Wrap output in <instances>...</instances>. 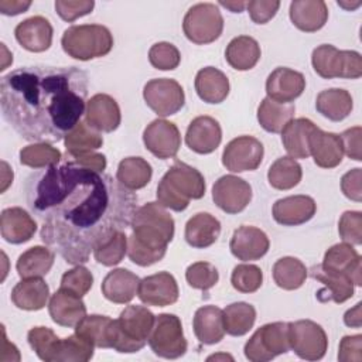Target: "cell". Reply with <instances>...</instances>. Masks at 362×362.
Wrapping results in <instances>:
<instances>
[{
	"mask_svg": "<svg viewBox=\"0 0 362 362\" xmlns=\"http://www.w3.org/2000/svg\"><path fill=\"white\" fill-rule=\"evenodd\" d=\"M25 198L41 221V240L74 266L86 263L112 233L129 228L137 209L133 191L74 160L31 174Z\"/></svg>",
	"mask_w": 362,
	"mask_h": 362,
	"instance_id": "6da1fadb",
	"label": "cell"
},
{
	"mask_svg": "<svg viewBox=\"0 0 362 362\" xmlns=\"http://www.w3.org/2000/svg\"><path fill=\"white\" fill-rule=\"evenodd\" d=\"M89 78L76 66L28 65L0 81L3 119L24 140L57 143L81 122Z\"/></svg>",
	"mask_w": 362,
	"mask_h": 362,
	"instance_id": "7a4b0ae2",
	"label": "cell"
},
{
	"mask_svg": "<svg viewBox=\"0 0 362 362\" xmlns=\"http://www.w3.org/2000/svg\"><path fill=\"white\" fill-rule=\"evenodd\" d=\"M132 235L127 236V256L141 267L160 262L174 238V219L158 202L137 208L132 218Z\"/></svg>",
	"mask_w": 362,
	"mask_h": 362,
	"instance_id": "3957f363",
	"label": "cell"
},
{
	"mask_svg": "<svg viewBox=\"0 0 362 362\" xmlns=\"http://www.w3.org/2000/svg\"><path fill=\"white\" fill-rule=\"evenodd\" d=\"M204 195V175L182 161H175L157 185V202L175 212L187 209L191 199H201Z\"/></svg>",
	"mask_w": 362,
	"mask_h": 362,
	"instance_id": "277c9868",
	"label": "cell"
},
{
	"mask_svg": "<svg viewBox=\"0 0 362 362\" xmlns=\"http://www.w3.org/2000/svg\"><path fill=\"white\" fill-rule=\"evenodd\" d=\"M156 315L144 305H127L112 321L109 344L120 354L139 352L147 344Z\"/></svg>",
	"mask_w": 362,
	"mask_h": 362,
	"instance_id": "5b68a950",
	"label": "cell"
},
{
	"mask_svg": "<svg viewBox=\"0 0 362 362\" xmlns=\"http://www.w3.org/2000/svg\"><path fill=\"white\" fill-rule=\"evenodd\" d=\"M113 35L102 24H79L68 27L61 38L65 54L74 59L89 61L107 55L113 48Z\"/></svg>",
	"mask_w": 362,
	"mask_h": 362,
	"instance_id": "8992f818",
	"label": "cell"
},
{
	"mask_svg": "<svg viewBox=\"0 0 362 362\" xmlns=\"http://www.w3.org/2000/svg\"><path fill=\"white\" fill-rule=\"evenodd\" d=\"M311 64L314 71L324 79H358L362 76L361 54L349 49H338L332 44H321L314 48Z\"/></svg>",
	"mask_w": 362,
	"mask_h": 362,
	"instance_id": "52a82bcc",
	"label": "cell"
},
{
	"mask_svg": "<svg viewBox=\"0 0 362 362\" xmlns=\"http://www.w3.org/2000/svg\"><path fill=\"white\" fill-rule=\"evenodd\" d=\"M288 351V324L281 321L257 328L243 348L245 356L250 362H267Z\"/></svg>",
	"mask_w": 362,
	"mask_h": 362,
	"instance_id": "ba28073f",
	"label": "cell"
},
{
	"mask_svg": "<svg viewBox=\"0 0 362 362\" xmlns=\"http://www.w3.org/2000/svg\"><path fill=\"white\" fill-rule=\"evenodd\" d=\"M182 31L197 45L216 41L223 31V17L218 6L214 3H197L191 6L184 16Z\"/></svg>",
	"mask_w": 362,
	"mask_h": 362,
	"instance_id": "9c48e42d",
	"label": "cell"
},
{
	"mask_svg": "<svg viewBox=\"0 0 362 362\" xmlns=\"http://www.w3.org/2000/svg\"><path fill=\"white\" fill-rule=\"evenodd\" d=\"M147 342L157 356L165 359L181 358L188 348L180 317L170 313L156 315Z\"/></svg>",
	"mask_w": 362,
	"mask_h": 362,
	"instance_id": "30bf717a",
	"label": "cell"
},
{
	"mask_svg": "<svg viewBox=\"0 0 362 362\" xmlns=\"http://www.w3.org/2000/svg\"><path fill=\"white\" fill-rule=\"evenodd\" d=\"M288 324V344L294 354L305 361H320L328 349V337L324 328L311 320H298Z\"/></svg>",
	"mask_w": 362,
	"mask_h": 362,
	"instance_id": "8fae6325",
	"label": "cell"
},
{
	"mask_svg": "<svg viewBox=\"0 0 362 362\" xmlns=\"http://www.w3.org/2000/svg\"><path fill=\"white\" fill-rule=\"evenodd\" d=\"M146 105L158 116L165 117L180 112L185 103L182 86L170 78H156L143 88Z\"/></svg>",
	"mask_w": 362,
	"mask_h": 362,
	"instance_id": "7c38bea8",
	"label": "cell"
},
{
	"mask_svg": "<svg viewBox=\"0 0 362 362\" xmlns=\"http://www.w3.org/2000/svg\"><path fill=\"white\" fill-rule=\"evenodd\" d=\"M263 154L264 148L260 140L253 136H239L225 146L222 164L232 173L253 171L262 164Z\"/></svg>",
	"mask_w": 362,
	"mask_h": 362,
	"instance_id": "4fadbf2b",
	"label": "cell"
},
{
	"mask_svg": "<svg viewBox=\"0 0 362 362\" xmlns=\"http://www.w3.org/2000/svg\"><path fill=\"white\" fill-rule=\"evenodd\" d=\"M212 199L223 212L239 214L252 201V187L240 177L222 175L212 187Z\"/></svg>",
	"mask_w": 362,
	"mask_h": 362,
	"instance_id": "5bb4252c",
	"label": "cell"
},
{
	"mask_svg": "<svg viewBox=\"0 0 362 362\" xmlns=\"http://www.w3.org/2000/svg\"><path fill=\"white\" fill-rule=\"evenodd\" d=\"M143 143L157 158H174L181 147V134L173 122L156 119L144 129Z\"/></svg>",
	"mask_w": 362,
	"mask_h": 362,
	"instance_id": "9a60e30c",
	"label": "cell"
},
{
	"mask_svg": "<svg viewBox=\"0 0 362 362\" xmlns=\"http://www.w3.org/2000/svg\"><path fill=\"white\" fill-rule=\"evenodd\" d=\"M137 296L146 305L165 307L178 300L180 291L174 276L168 272H158L140 280Z\"/></svg>",
	"mask_w": 362,
	"mask_h": 362,
	"instance_id": "2e32d148",
	"label": "cell"
},
{
	"mask_svg": "<svg viewBox=\"0 0 362 362\" xmlns=\"http://www.w3.org/2000/svg\"><path fill=\"white\" fill-rule=\"evenodd\" d=\"M305 89V78L301 72L287 66H277L266 79L267 98L279 103H291Z\"/></svg>",
	"mask_w": 362,
	"mask_h": 362,
	"instance_id": "e0dca14e",
	"label": "cell"
},
{
	"mask_svg": "<svg viewBox=\"0 0 362 362\" xmlns=\"http://www.w3.org/2000/svg\"><path fill=\"white\" fill-rule=\"evenodd\" d=\"M85 122L98 132L112 133L122 122L120 107L110 95L96 93L86 102Z\"/></svg>",
	"mask_w": 362,
	"mask_h": 362,
	"instance_id": "ac0fdd59",
	"label": "cell"
},
{
	"mask_svg": "<svg viewBox=\"0 0 362 362\" xmlns=\"http://www.w3.org/2000/svg\"><path fill=\"white\" fill-rule=\"evenodd\" d=\"M269 247L270 240L267 235L262 229L249 225H242L235 229L229 242L232 255L243 262L259 260L267 253Z\"/></svg>",
	"mask_w": 362,
	"mask_h": 362,
	"instance_id": "d6986e66",
	"label": "cell"
},
{
	"mask_svg": "<svg viewBox=\"0 0 362 362\" xmlns=\"http://www.w3.org/2000/svg\"><path fill=\"white\" fill-rule=\"evenodd\" d=\"M48 313L55 324L66 328H75L86 315V305L81 296L59 287L49 297Z\"/></svg>",
	"mask_w": 362,
	"mask_h": 362,
	"instance_id": "ffe728a7",
	"label": "cell"
},
{
	"mask_svg": "<svg viewBox=\"0 0 362 362\" xmlns=\"http://www.w3.org/2000/svg\"><path fill=\"white\" fill-rule=\"evenodd\" d=\"M52 25L42 16H33L20 21L14 28L17 42L30 52H44L52 44Z\"/></svg>",
	"mask_w": 362,
	"mask_h": 362,
	"instance_id": "44dd1931",
	"label": "cell"
},
{
	"mask_svg": "<svg viewBox=\"0 0 362 362\" xmlns=\"http://www.w3.org/2000/svg\"><path fill=\"white\" fill-rule=\"evenodd\" d=\"M222 141V129L218 120L211 116H198L187 127L185 143L198 154L215 151Z\"/></svg>",
	"mask_w": 362,
	"mask_h": 362,
	"instance_id": "7402d4cb",
	"label": "cell"
},
{
	"mask_svg": "<svg viewBox=\"0 0 362 362\" xmlns=\"http://www.w3.org/2000/svg\"><path fill=\"white\" fill-rule=\"evenodd\" d=\"M317 211L315 201L308 195H290L273 204L272 215L283 226H297L308 222Z\"/></svg>",
	"mask_w": 362,
	"mask_h": 362,
	"instance_id": "603a6c76",
	"label": "cell"
},
{
	"mask_svg": "<svg viewBox=\"0 0 362 362\" xmlns=\"http://www.w3.org/2000/svg\"><path fill=\"white\" fill-rule=\"evenodd\" d=\"M321 266L325 270L348 276L354 286L362 284L361 256L349 243H337L327 249Z\"/></svg>",
	"mask_w": 362,
	"mask_h": 362,
	"instance_id": "cb8c5ba5",
	"label": "cell"
},
{
	"mask_svg": "<svg viewBox=\"0 0 362 362\" xmlns=\"http://www.w3.org/2000/svg\"><path fill=\"white\" fill-rule=\"evenodd\" d=\"M37 230L35 219L23 208L11 206L1 211L0 233L1 238L11 243L20 245L28 242Z\"/></svg>",
	"mask_w": 362,
	"mask_h": 362,
	"instance_id": "d4e9b609",
	"label": "cell"
},
{
	"mask_svg": "<svg viewBox=\"0 0 362 362\" xmlns=\"http://www.w3.org/2000/svg\"><path fill=\"white\" fill-rule=\"evenodd\" d=\"M310 274L313 279H315L324 286L317 293V298L321 303L334 301L337 304H341L354 296L355 286L352 280L345 274L325 270L321 264L313 266L310 269Z\"/></svg>",
	"mask_w": 362,
	"mask_h": 362,
	"instance_id": "484cf974",
	"label": "cell"
},
{
	"mask_svg": "<svg viewBox=\"0 0 362 362\" xmlns=\"http://www.w3.org/2000/svg\"><path fill=\"white\" fill-rule=\"evenodd\" d=\"M310 156L321 168H334L341 164L344 148L339 134L315 127L310 136Z\"/></svg>",
	"mask_w": 362,
	"mask_h": 362,
	"instance_id": "4316f807",
	"label": "cell"
},
{
	"mask_svg": "<svg viewBox=\"0 0 362 362\" xmlns=\"http://www.w3.org/2000/svg\"><path fill=\"white\" fill-rule=\"evenodd\" d=\"M288 16L300 31L314 33L325 25L328 7L322 0H294L290 3Z\"/></svg>",
	"mask_w": 362,
	"mask_h": 362,
	"instance_id": "83f0119b",
	"label": "cell"
},
{
	"mask_svg": "<svg viewBox=\"0 0 362 362\" xmlns=\"http://www.w3.org/2000/svg\"><path fill=\"white\" fill-rule=\"evenodd\" d=\"M140 279L127 269H113L109 272L100 286L106 300L115 304L130 303L139 290Z\"/></svg>",
	"mask_w": 362,
	"mask_h": 362,
	"instance_id": "f1b7e54d",
	"label": "cell"
},
{
	"mask_svg": "<svg viewBox=\"0 0 362 362\" xmlns=\"http://www.w3.org/2000/svg\"><path fill=\"white\" fill-rule=\"evenodd\" d=\"M192 328L197 339L204 345H214L223 339V311L216 305H204L194 314Z\"/></svg>",
	"mask_w": 362,
	"mask_h": 362,
	"instance_id": "f546056e",
	"label": "cell"
},
{
	"mask_svg": "<svg viewBox=\"0 0 362 362\" xmlns=\"http://www.w3.org/2000/svg\"><path fill=\"white\" fill-rule=\"evenodd\" d=\"M13 304L25 311H38L44 308L49 298V287L42 277L23 279L11 290Z\"/></svg>",
	"mask_w": 362,
	"mask_h": 362,
	"instance_id": "4dcf8cb0",
	"label": "cell"
},
{
	"mask_svg": "<svg viewBox=\"0 0 362 362\" xmlns=\"http://www.w3.org/2000/svg\"><path fill=\"white\" fill-rule=\"evenodd\" d=\"M195 90L199 99L206 103H222L229 95L228 76L215 66H205L195 75Z\"/></svg>",
	"mask_w": 362,
	"mask_h": 362,
	"instance_id": "1f68e13d",
	"label": "cell"
},
{
	"mask_svg": "<svg viewBox=\"0 0 362 362\" xmlns=\"http://www.w3.org/2000/svg\"><path fill=\"white\" fill-rule=\"evenodd\" d=\"M221 235V222L208 212H198L185 223V240L195 249H205L214 245Z\"/></svg>",
	"mask_w": 362,
	"mask_h": 362,
	"instance_id": "d6a6232c",
	"label": "cell"
},
{
	"mask_svg": "<svg viewBox=\"0 0 362 362\" xmlns=\"http://www.w3.org/2000/svg\"><path fill=\"white\" fill-rule=\"evenodd\" d=\"M317 126L305 117L290 120L281 130V143L291 158L310 157V136Z\"/></svg>",
	"mask_w": 362,
	"mask_h": 362,
	"instance_id": "836d02e7",
	"label": "cell"
},
{
	"mask_svg": "<svg viewBox=\"0 0 362 362\" xmlns=\"http://www.w3.org/2000/svg\"><path fill=\"white\" fill-rule=\"evenodd\" d=\"M260 55V45L250 35H238L232 38L225 49L226 62L236 71H249L255 68Z\"/></svg>",
	"mask_w": 362,
	"mask_h": 362,
	"instance_id": "e575fe53",
	"label": "cell"
},
{
	"mask_svg": "<svg viewBox=\"0 0 362 362\" xmlns=\"http://www.w3.org/2000/svg\"><path fill=\"white\" fill-rule=\"evenodd\" d=\"M354 107L352 96L348 90L339 88L324 89L317 95V112L331 122H341L349 116Z\"/></svg>",
	"mask_w": 362,
	"mask_h": 362,
	"instance_id": "d590c367",
	"label": "cell"
},
{
	"mask_svg": "<svg viewBox=\"0 0 362 362\" xmlns=\"http://www.w3.org/2000/svg\"><path fill=\"white\" fill-rule=\"evenodd\" d=\"M55 253L48 246H33L23 252L16 263L17 273L21 279L44 277L52 267Z\"/></svg>",
	"mask_w": 362,
	"mask_h": 362,
	"instance_id": "8d00e7d4",
	"label": "cell"
},
{
	"mask_svg": "<svg viewBox=\"0 0 362 362\" xmlns=\"http://www.w3.org/2000/svg\"><path fill=\"white\" fill-rule=\"evenodd\" d=\"M294 113L293 103H279L266 96L257 107V122L269 133H281L286 124L294 119Z\"/></svg>",
	"mask_w": 362,
	"mask_h": 362,
	"instance_id": "74e56055",
	"label": "cell"
},
{
	"mask_svg": "<svg viewBox=\"0 0 362 362\" xmlns=\"http://www.w3.org/2000/svg\"><path fill=\"white\" fill-rule=\"evenodd\" d=\"M153 175V168L143 157L123 158L116 171V180L127 189L137 191L144 188Z\"/></svg>",
	"mask_w": 362,
	"mask_h": 362,
	"instance_id": "f35d334b",
	"label": "cell"
},
{
	"mask_svg": "<svg viewBox=\"0 0 362 362\" xmlns=\"http://www.w3.org/2000/svg\"><path fill=\"white\" fill-rule=\"evenodd\" d=\"M223 311L225 332L232 337L246 335L255 325L256 310L252 304L238 301L226 305Z\"/></svg>",
	"mask_w": 362,
	"mask_h": 362,
	"instance_id": "ab89813d",
	"label": "cell"
},
{
	"mask_svg": "<svg viewBox=\"0 0 362 362\" xmlns=\"http://www.w3.org/2000/svg\"><path fill=\"white\" fill-rule=\"evenodd\" d=\"M307 274L308 270L304 263L293 256H284L273 266V280L283 290L300 288L304 284Z\"/></svg>",
	"mask_w": 362,
	"mask_h": 362,
	"instance_id": "60d3db41",
	"label": "cell"
},
{
	"mask_svg": "<svg viewBox=\"0 0 362 362\" xmlns=\"http://www.w3.org/2000/svg\"><path fill=\"white\" fill-rule=\"evenodd\" d=\"M64 143L66 153L72 157H78L81 154H86L100 148L103 144V137L98 130L88 126L86 122H79L65 136Z\"/></svg>",
	"mask_w": 362,
	"mask_h": 362,
	"instance_id": "b9f144b4",
	"label": "cell"
},
{
	"mask_svg": "<svg viewBox=\"0 0 362 362\" xmlns=\"http://www.w3.org/2000/svg\"><path fill=\"white\" fill-rule=\"evenodd\" d=\"M303 170L301 165L291 157L277 158L267 171L269 184L280 191L291 189L301 181Z\"/></svg>",
	"mask_w": 362,
	"mask_h": 362,
	"instance_id": "7bdbcfd3",
	"label": "cell"
},
{
	"mask_svg": "<svg viewBox=\"0 0 362 362\" xmlns=\"http://www.w3.org/2000/svg\"><path fill=\"white\" fill-rule=\"evenodd\" d=\"M112 318L107 315H85L79 324L74 328L75 334L81 335L86 341H89L96 348H110L109 344V334Z\"/></svg>",
	"mask_w": 362,
	"mask_h": 362,
	"instance_id": "ee69618b",
	"label": "cell"
},
{
	"mask_svg": "<svg viewBox=\"0 0 362 362\" xmlns=\"http://www.w3.org/2000/svg\"><path fill=\"white\" fill-rule=\"evenodd\" d=\"M31 349L41 361L57 362L59 354L61 338L48 327H33L27 334Z\"/></svg>",
	"mask_w": 362,
	"mask_h": 362,
	"instance_id": "f6af8a7d",
	"label": "cell"
},
{
	"mask_svg": "<svg viewBox=\"0 0 362 362\" xmlns=\"http://www.w3.org/2000/svg\"><path fill=\"white\" fill-rule=\"evenodd\" d=\"M127 255V236L123 230H116L109 238L102 240L93 249L95 260L102 266H116Z\"/></svg>",
	"mask_w": 362,
	"mask_h": 362,
	"instance_id": "bcb514c9",
	"label": "cell"
},
{
	"mask_svg": "<svg viewBox=\"0 0 362 362\" xmlns=\"http://www.w3.org/2000/svg\"><path fill=\"white\" fill-rule=\"evenodd\" d=\"M62 154L49 143H33L20 150V163L31 168H45L58 164Z\"/></svg>",
	"mask_w": 362,
	"mask_h": 362,
	"instance_id": "7dc6e473",
	"label": "cell"
},
{
	"mask_svg": "<svg viewBox=\"0 0 362 362\" xmlns=\"http://www.w3.org/2000/svg\"><path fill=\"white\" fill-rule=\"evenodd\" d=\"M93 345L78 334L61 338L57 362H86L93 356Z\"/></svg>",
	"mask_w": 362,
	"mask_h": 362,
	"instance_id": "c3c4849f",
	"label": "cell"
},
{
	"mask_svg": "<svg viewBox=\"0 0 362 362\" xmlns=\"http://www.w3.org/2000/svg\"><path fill=\"white\" fill-rule=\"evenodd\" d=\"M230 283L239 293H255L263 283V272L256 264H238L230 276Z\"/></svg>",
	"mask_w": 362,
	"mask_h": 362,
	"instance_id": "681fc988",
	"label": "cell"
},
{
	"mask_svg": "<svg viewBox=\"0 0 362 362\" xmlns=\"http://www.w3.org/2000/svg\"><path fill=\"white\" fill-rule=\"evenodd\" d=\"M185 280L192 288L208 291L218 283L219 273L209 262H195L187 267Z\"/></svg>",
	"mask_w": 362,
	"mask_h": 362,
	"instance_id": "f907efd6",
	"label": "cell"
},
{
	"mask_svg": "<svg viewBox=\"0 0 362 362\" xmlns=\"http://www.w3.org/2000/svg\"><path fill=\"white\" fill-rule=\"evenodd\" d=\"M150 64L160 71H173L181 62V54L178 48L167 41L156 42L148 49Z\"/></svg>",
	"mask_w": 362,
	"mask_h": 362,
	"instance_id": "816d5d0a",
	"label": "cell"
},
{
	"mask_svg": "<svg viewBox=\"0 0 362 362\" xmlns=\"http://www.w3.org/2000/svg\"><path fill=\"white\" fill-rule=\"evenodd\" d=\"M92 286H93V276L90 270L82 264H78L62 274L59 287L71 290L75 294L83 297L92 288Z\"/></svg>",
	"mask_w": 362,
	"mask_h": 362,
	"instance_id": "f5cc1de1",
	"label": "cell"
},
{
	"mask_svg": "<svg viewBox=\"0 0 362 362\" xmlns=\"http://www.w3.org/2000/svg\"><path fill=\"white\" fill-rule=\"evenodd\" d=\"M339 238L349 245L362 243V214L359 211H345L338 222Z\"/></svg>",
	"mask_w": 362,
	"mask_h": 362,
	"instance_id": "db71d44e",
	"label": "cell"
},
{
	"mask_svg": "<svg viewBox=\"0 0 362 362\" xmlns=\"http://www.w3.org/2000/svg\"><path fill=\"white\" fill-rule=\"evenodd\" d=\"M95 7L93 0H57L55 11L57 14L68 23L75 21L76 18L92 13Z\"/></svg>",
	"mask_w": 362,
	"mask_h": 362,
	"instance_id": "11a10c76",
	"label": "cell"
},
{
	"mask_svg": "<svg viewBox=\"0 0 362 362\" xmlns=\"http://www.w3.org/2000/svg\"><path fill=\"white\" fill-rule=\"evenodd\" d=\"M279 7H280L279 0H250L246 3L247 13L252 21L256 24L269 23L279 11Z\"/></svg>",
	"mask_w": 362,
	"mask_h": 362,
	"instance_id": "9f6ffc18",
	"label": "cell"
},
{
	"mask_svg": "<svg viewBox=\"0 0 362 362\" xmlns=\"http://www.w3.org/2000/svg\"><path fill=\"white\" fill-rule=\"evenodd\" d=\"M338 359L341 362H361L362 361V335H345L339 342Z\"/></svg>",
	"mask_w": 362,
	"mask_h": 362,
	"instance_id": "6f0895ef",
	"label": "cell"
},
{
	"mask_svg": "<svg viewBox=\"0 0 362 362\" xmlns=\"http://www.w3.org/2000/svg\"><path fill=\"white\" fill-rule=\"evenodd\" d=\"M341 189L344 195L355 202L362 201V171L361 168H352L341 178Z\"/></svg>",
	"mask_w": 362,
	"mask_h": 362,
	"instance_id": "680465c9",
	"label": "cell"
},
{
	"mask_svg": "<svg viewBox=\"0 0 362 362\" xmlns=\"http://www.w3.org/2000/svg\"><path fill=\"white\" fill-rule=\"evenodd\" d=\"M361 136H362V129L361 126H355L351 129H346L339 137L342 141V148L344 154H346L349 158L355 161L362 160V153H361Z\"/></svg>",
	"mask_w": 362,
	"mask_h": 362,
	"instance_id": "91938a15",
	"label": "cell"
},
{
	"mask_svg": "<svg viewBox=\"0 0 362 362\" xmlns=\"http://www.w3.org/2000/svg\"><path fill=\"white\" fill-rule=\"evenodd\" d=\"M74 161L83 168L98 171V173H103V170L106 168V157L103 154L95 153V151L74 157Z\"/></svg>",
	"mask_w": 362,
	"mask_h": 362,
	"instance_id": "94428289",
	"label": "cell"
},
{
	"mask_svg": "<svg viewBox=\"0 0 362 362\" xmlns=\"http://www.w3.org/2000/svg\"><path fill=\"white\" fill-rule=\"evenodd\" d=\"M31 1H21V0H0V13L4 16H17L25 13Z\"/></svg>",
	"mask_w": 362,
	"mask_h": 362,
	"instance_id": "6125c7cd",
	"label": "cell"
},
{
	"mask_svg": "<svg viewBox=\"0 0 362 362\" xmlns=\"http://www.w3.org/2000/svg\"><path fill=\"white\" fill-rule=\"evenodd\" d=\"M361 303H356L354 308H349L345 314H344V322L345 325L351 327V328H361L362 325V313H361Z\"/></svg>",
	"mask_w": 362,
	"mask_h": 362,
	"instance_id": "be15d7a7",
	"label": "cell"
},
{
	"mask_svg": "<svg viewBox=\"0 0 362 362\" xmlns=\"http://www.w3.org/2000/svg\"><path fill=\"white\" fill-rule=\"evenodd\" d=\"M3 165V184H1V192L7 189V187L13 182V171L10 170L8 164L6 161H1Z\"/></svg>",
	"mask_w": 362,
	"mask_h": 362,
	"instance_id": "e7e4bbea",
	"label": "cell"
},
{
	"mask_svg": "<svg viewBox=\"0 0 362 362\" xmlns=\"http://www.w3.org/2000/svg\"><path fill=\"white\" fill-rule=\"evenodd\" d=\"M221 6L226 7L228 10H230L232 13H242L243 8L246 7L245 1H219Z\"/></svg>",
	"mask_w": 362,
	"mask_h": 362,
	"instance_id": "03108f58",
	"label": "cell"
},
{
	"mask_svg": "<svg viewBox=\"0 0 362 362\" xmlns=\"http://www.w3.org/2000/svg\"><path fill=\"white\" fill-rule=\"evenodd\" d=\"M212 359H230V361H233V358L230 356V355H226V354H218V355H211V356H208V361H212Z\"/></svg>",
	"mask_w": 362,
	"mask_h": 362,
	"instance_id": "003e7915",
	"label": "cell"
}]
</instances>
